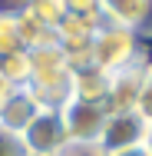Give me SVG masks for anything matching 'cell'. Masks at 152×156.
I'll return each mask as SVG.
<instances>
[{
  "label": "cell",
  "mask_w": 152,
  "mask_h": 156,
  "mask_svg": "<svg viewBox=\"0 0 152 156\" xmlns=\"http://www.w3.org/2000/svg\"><path fill=\"white\" fill-rule=\"evenodd\" d=\"M149 57V50L142 47V37L139 33H129L119 30L113 23H99V30L93 33V43H90V63L103 73H116L129 63Z\"/></svg>",
  "instance_id": "1"
},
{
  "label": "cell",
  "mask_w": 152,
  "mask_h": 156,
  "mask_svg": "<svg viewBox=\"0 0 152 156\" xmlns=\"http://www.w3.org/2000/svg\"><path fill=\"white\" fill-rule=\"evenodd\" d=\"M17 143L23 156H63L69 146V136H66L60 110H40L33 123L17 136Z\"/></svg>",
  "instance_id": "3"
},
{
  "label": "cell",
  "mask_w": 152,
  "mask_h": 156,
  "mask_svg": "<svg viewBox=\"0 0 152 156\" xmlns=\"http://www.w3.org/2000/svg\"><path fill=\"white\" fill-rule=\"evenodd\" d=\"M106 93H109V73L96 70L93 63L73 66V100L106 103Z\"/></svg>",
  "instance_id": "8"
},
{
  "label": "cell",
  "mask_w": 152,
  "mask_h": 156,
  "mask_svg": "<svg viewBox=\"0 0 152 156\" xmlns=\"http://www.w3.org/2000/svg\"><path fill=\"white\" fill-rule=\"evenodd\" d=\"M149 57H142V60H136L129 66H122V70H116V73H109V93H106L109 113H129V110H136L139 87H142V70H146Z\"/></svg>",
  "instance_id": "6"
},
{
  "label": "cell",
  "mask_w": 152,
  "mask_h": 156,
  "mask_svg": "<svg viewBox=\"0 0 152 156\" xmlns=\"http://www.w3.org/2000/svg\"><path fill=\"white\" fill-rule=\"evenodd\" d=\"M109 156H152V153L146 143H139V146H129V150H119V153H109Z\"/></svg>",
  "instance_id": "11"
},
{
  "label": "cell",
  "mask_w": 152,
  "mask_h": 156,
  "mask_svg": "<svg viewBox=\"0 0 152 156\" xmlns=\"http://www.w3.org/2000/svg\"><path fill=\"white\" fill-rule=\"evenodd\" d=\"M146 146H149V153H152V126H149V136H146Z\"/></svg>",
  "instance_id": "12"
},
{
  "label": "cell",
  "mask_w": 152,
  "mask_h": 156,
  "mask_svg": "<svg viewBox=\"0 0 152 156\" xmlns=\"http://www.w3.org/2000/svg\"><path fill=\"white\" fill-rule=\"evenodd\" d=\"M146 136H149V123L136 110H129V113H109V123L103 129L99 150H103V156H109V153H119V150L146 143Z\"/></svg>",
  "instance_id": "4"
},
{
  "label": "cell",
  "mask_w": 152,
  "mask_h": 156,
  "mask_svg": "<svg viewBox=\"0 0 152 156\" xmlns=\"http://www.w3.org/2000/svg\"><path fill=\"white\" fill-rule=\"evenodd\" d=\"M0 156H23L20 143H17V136H7V133H0Z\"/></svg>",
  "instance_id": "10"
},
{
  "label": "cell",
  "mask_w": 152,
  "mask_h": 156,
  "mask_svg": "<svg viewBox=\"0 0 152 156\" xmlns=\"http://www.w3.org/2000/svg\"><path fill=\"white\" fill-rule=\"evenodd\" d=\"M99 13H103V23H113L119 30L142 37L152 17V3L149 0H116V3H99Z\"/></svg>",
  "instance_id": "7"
},
{
  "label": "cell",
  "mask_w": 152,
  "mask_h": 156,
  "mask_svg": "<svg viewBox=\"0 0 152 156\" xmlns=\"http://www.w3.org/2000/svg\"><path fill=\"white\" fill-rule=\"evenodd\" d=\"M63 126L69 143L76 146H99L103 129L109 123V106L106 103H90V100H66L60 106Z\"/></svg>",
  "instance_id": "2"
},
{
  "label": "cell",
  "mask_w": 152,
  "mask_h": 156,
  "mask_svg": "<svg viewBox=\"0 0 152 156\" xmlns=\"http://www.w3.org/2000/svg\"><path fill=\"white\" fill-rule=\"evenodd\" d=\"M136 113L152 126V57L146 60V70H142V87H139V100H136Z\"/></svg>",
  "instance_id": "9"
},
{
  "label": "cell",
  "mask_w": 152,
  "mask_h": 156,
  "mask_svg": "<svg viewBox=\"0 0 152 156\" xmlns=\"http://www.w3.org/2000/svg\"><path fill=\"white\" fill-rule=\"evenodd\" d=\"M40 110H43V106L36 103V96H33L27 87H10L7 96L0 100V133L20 136V133L33 123V116H36Z\"/></svg>",
  "instance_id": "5"
}]
</instances>
